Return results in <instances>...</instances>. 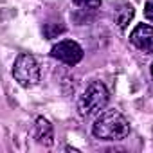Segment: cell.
Segmentation results:
<instances>
[{
	"label": "cell",
	"instance_id": "1",
	"mask_svg": "<svg viewBox=\"0 0 153 153\" xmlns=\"http://www.w3.org/2000/svg\"><path fill=\"white\" fill-rule=\"evenodd\" d=\"M92 133L101 140H123L130 133V123L117 110H105L92 124Z\"/></svg>",
	"mask_w": 153,
	"mask_h": 153
},
{
	"label": "cell",
	"instance_id": "2",
	"mask_svg": "<svg viewBox=\"0 0 153 153\" xmlns=\"http://www.w3.org/2000/svg\"><path fill=\"white\" fill-rule=\"evenodd\" d=\"M110 101V94L108 88L101 83V81H94L90 83L85 92L79 96L78 101V112L81 117H90V115H99L106 105Z\"/></svg>",
	"mask_w": 153,
	"mask_h": 153
},
{
	"label": "cell",
	"instance_id": "3",
	"mask_svg": "<svg viewBox=\"0 0 153 153\" xmlns=\"http://www.w3.org/2000/svg\"><path fill=\"white\" fill-rule=\"evenodd\" d=\"M13 78L24 88H31V87L38 85V81H40V67H38V61L34 59L33 54L22 52V54L16 56L15 65H13Z\"/></svg>",
	"mask_w": 153,
	"mask_h": 153
},
{
	"label": "cell",
	"instance_id": "4",
	"mask_svg": "<svg viewBox=\"0 0 153 153\" xmlns=\"http://www.w3.org/2000/svg\"><path fill=\"white\" fill-rule=\"evenodd\" d=\"M51 56L65 65H78L83 59V49L79 43H76L72 40H61L51 49Z\"/></svg>",
	"mask_w": 153,
	"mask_h": 153
},
{
	"label": "cell",
	"instance_id": "5",
	"mask_svg": "<svg viewBox=\"0 0 153 153\" xmlns=\"http://www.w3.org/2000/svg\"><path fill=\"white\" fill-rule=\"evenodd\" d=\"M130 43L144 54H153V25L139 24L130 33Z\"/></svg>",
	"mask_w": 153,
	"mask_h": 153
},
{
	"label": "cell",
	"instance_id": "6",
	"mask_svg": "<svg viewBox=\"0 0 153 153\" xmlns=\"http://www.w3.org/2000/svg\"><path fill=\"white\" fill-rule=\"evenodd\" d=\"M34 137L38 139V142L45 144V146H51L54 140V133H52V126L47 119L43 117H38L36 119V126H34Z\"/></svg>",
	"mask_w": 153,
	"mask_h": 153
},
{
	"label": "cell",
	"instance_id": "7",
	"mask_svg": "<svg viewBox=\"0 0 153 153\" xmlns=\"http://www.w3.org/2000/svg\"><path fill=\"white\" fill-rule=\"evenodd\" d=\"M133 15H135L133 7L126 4V6H123L121 9H117V13H115V22L119 24V27H121V29H124V27L130 24V20L133 18Z\"/></svg>",
	"mask_w": 153,
	"mask_h": 153
},
{
	"label": "cell",
	"instance_id": "8",
	"mask_svg": "<svg viewBox=\"0 0 153 153\" xmlns=\"http://www.w3.org/2000/svg\"><path fill=\"white\" fill-rule=\"evenodd\" d=\"M74 4L85 9H97L101 6V0H74Z\"/></svg>",
	"mask_w": 153,
	"mask_h": 153
},
{
	"label": "cell",
	"instance_id": "9",
	"mask_svg": "<svg viewBox=\"0 0 153 153\" xmlns=\"http://www.w3.org/2000/svg\"><path fill=\"white\" fill-rule=\"evenodd\" d=\"M144 16H146L149 22H153V2H148V4L144 6Z\"/></svg>",
	"mask_w": 153,
	"mask_h": 153
},
{
	"label": "cell",
	"instance_id": "10",
	"mask_svg": "<svg viewBox=\"0 0 153 153\" xmlns=\"http://www.w3.org/2000/svg\"><path fill=\"white\" fill-rule=\"evenodd\" d=\"M151 78H153V63H151Z\"/></svg>",
	"mask_w": 153,
	"mask_h": 153
}]
</instances>
